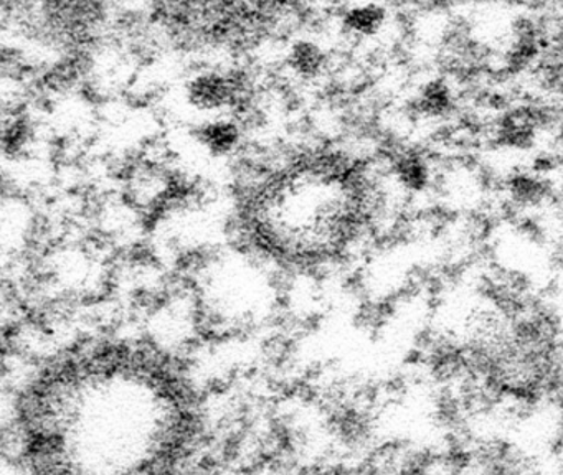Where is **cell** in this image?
<instances>
[{"mask_svg":"<svg viewBox=\"0 0 563 475\" xmlns=\"http://www.w3.org/2000/svg\"><path fill=\"white\" fill-rule=\"evenodd\" d=\"M331 65L328 53L311 40H298L288 53V66L301 78L312 79L321 76Z\"/></svg>","mask_w":563,"mask_h":475,"instance_id":"7a4b0ae2","label":"cell"},{"mask_svg":"<svg viewBox=\"0 0 563 475\" xmlns=\"http://www.w3.org/2000/svg\"><path fill=\"white\" fill-rule=\"evenodd\" d=\"M553 10H556V12L560 13V15H563V0H553Z\"/></svg>","mask_w":563,"mask_h":475,"instance_id":"3957f363","label":"cell"},{"mask_svg":"<svg viewBox=\"0 0 563 475\" xmlns=\"http://www.w3.org/2000/svg\"><path fill=\"white\" fill-rule=\"evenodd\" d=\"M390 20V10L382 3H364V5L345 9L341 15L342 32L352 40L372 38L384 30Z\"/></svg>","mask_w":563,"mask_h":475,"instance_id":"6da1fadb","label":"cell"}]
</instances>
